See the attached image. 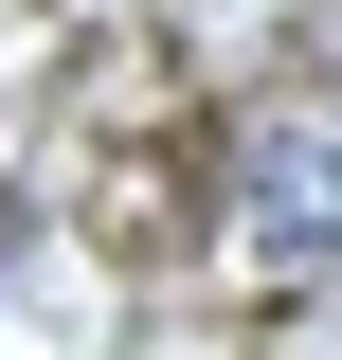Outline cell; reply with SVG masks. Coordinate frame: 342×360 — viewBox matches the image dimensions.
Returning <instances> with one entry per match:
<instances>
[{"mask_svg": "<svg viewBox=\"0 0 342 360\" xmlns=\"http://www.w3.org/2000/svg\"><path fill=\"white\" fill-rule=\"evenodd\" d=\"M234 234H253V270H342V127H253V162H234Z\"/></svg>", "mask_w": 342, "mask_h": 360, "instance_id": "obj_1", "label": "cell"}]
</instances>
